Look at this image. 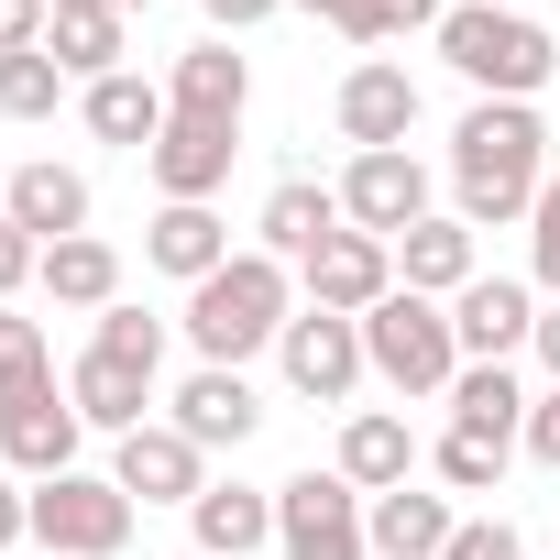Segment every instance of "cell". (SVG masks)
I'll use <instances>...</instances> for the list:
<instances>
[{
	"instance_id": "8d00e7d4",
	"label": "cell",
	"mask_w": 560,
	"mask_h": 560,
	"mask_svg": "<svg viewBox=\"0 0 560 560\" xmlns=\"http://www.w3.org/2000/svg\"><path fill=\"white\" fill-rule=\"evenodd\" d=\"M45 23H56V0H0V56H34Z\"/></svg>"
},
{
	"instance_id": "7c38bea8",
	"label": "cell",
	"mask_w": 560,
	"mask_h": 560,
	"mask_svg": "<svg viewBox=\"0 0 560 560\" xmlns=\"http://www.w3.org/2000/svg\"><path fill=\"white\" fill-rule=\"evenodd\" d=\"M451 341H462V363H505L516 341H538V287H516V275H472V287L451 298Z\"/></svg>"
},
{
	"instance_id": "cb8c5ba5",
	"label": "cell",
	"mask_w": 560,
	"mask_h": 560,
	"mask_svg": "<svg viewBox=\"0 0 560 560\" xmlns=\"http://www.w3.org/2000/svg\"><path fill=\"white\" fill-rule=\"evenodd\" d=\"M78 121H89L100 143H132V154H154V132H165L176 110H165V89H154V78H132V67H121V78L78 89Z\"/></svg>"
},
{
	"instance_id": "74e56055",
	"label": "cell",
	"mask_w": 560,
	"mask_h": 560,
	"mask_svg": "<svg viewBox=\"0 0 560 560\" xmlns=\"http://www.w3.org/2000/svg\"><path fill=\"white\" fill-rule=\"evenodd\" d=\"M516 451H527V462H549V472H560V385H549V396H538V407H527V440H516Z\"/></svg>"
},
{
	"instance_id": "83f0119b",
	"label": "cell",
	"mask_w": 560,
	"mask_h": 560,
	"mask_svg": "<svg viewBox=\"0 0 560 560\" xmlns=\"http://www.w3.org/2000/svg\"><path fill=\"white\" fill-rule=\"evenodd\" d=\"M121 45H132V23H121V12H56V23H45V56H56L78 89L121 78Z\"/></svg>"
},
{
	"instance_id": "4fadbf2b",
	"label": "cell",
	"mask_w": 560,
	"mask_h": 560,
	"mask_svg": "<svg viewBox=\"0 0 560 560\" xmlns=\"http://www.w3.org/2000/svg\"><path fill=\"white\" fill-rule=\"evenodd\" d=\"M78 440H89V418L67 407V385H45V396H23V407H0V462L34 472V483L78 472Z\"/></svg>"
},
{
	"instance_id": "f6af8a7d",
	"label": "cell",
	"mask_w": 560,
	"mask_h": 560,
	"mask_svg": "<svg viewBox=\"0 0 560 560\" xmlns=\"http://www.w3.org/2000/svg\"><path fill=\"white\" fill-rule=\"evenodd\" d=\"M494 12H516V0H494Z\"/></svg>"
},
{
	"instance_id": "8992f818",
	"label": "cell",
	"mask_w": 560,
	"mask_h": 560,
	"mask_svg": "<svg viewBox=\"0 0 560 560\" xmlns=\"http://www.w3.org/2000/svg\"><path fill=\"white\" fill-rule=\"evenodd\" d=\"M363 505H374V494H352L341 472L308 462L298 483H275V549H287V560H374Z\"/></svg>"
},
{
	"instance_id": "6da1fadb",
	"label": "cell",
	"mask_w": 560,
	"mask_h": 560,
	"mask_svg": "<svg viewBox=\"0 0 560 560\" xmlns=\"http://www.w3.org/2000/svg\"><path fill=\"white\" fill-rule=\"evenodd\" d=\"M538 187H549V121L527 100H472L451 132V220L505 231L538 209Z\"/></svg>"
},
{
	"instance_id": "484cf974",
	"label": "cell",
	"mask_w": 560,
	"mask_h": 560,
	"mask_svg": "<svg viewBox=\"0 0 560 560\" xmlns=\"http://www.w3.org/2000/svg\"><path fill=\"white\" fill-rule=\"evenodd\" d=\"M440 407H451V429H483V440H527V407H538V396H527L505 363H462Z\"/></svg>"
},
{
	"instance_id": "b9f144b4",
	"label": "cell",
	"mask_w": 560,
	"mask_h": 560,
	"mask_svg": "<svg viewBox=\"0 0 560 560\" xmlns=\"http://www.w3.org/2000/svg\"><path fill=\"white\" fill-rule=\"evenodd\" d=\"M56 12H121L132 23V12H154V0H56Z\"/></svg>"
},
{
	"instance_id": "60d3db41",
	"label": "cell",
	"mask_w": 560,
	"mask_h": 560,
	"mask_svg": "<svg viewBox=\"0 0 560 560\" xmlns=\"http://www.w3.org/2000/svg\"><path fill=\"white\" fill-rule=\"evenodd\" d=\"M527 352H538V363L560 374V308H538V341H527Z\"/></svg>"
},
{
	"instance_id": "ba28073f",
	"label": "cell",
	"mask_w": 560,
	"mask_h": 560,
	"mask_svg": "<svg viewBox=\"0 0 560 560\" xmlns=\"http://www.w3.org/2000/svg\"><path fill=\"white\" fill-rule=\"evenodd\" d=\"M275 363H287V385L308 396V407H341L374 363H363V319H330V308H298L287 319V341H275Z\"/></svg>"
},
{
	"instance_id": "7402d4cb",
	"label": "cell",
	"mask_w": 560,
	"mask_h": 560,
	"mask_svg": "<svg viewBox=\"0 0 560 560\" xmlns=\"http://www.w3.org/2000/svg\"><path fill=\"white\" fill-rule=\"evenodd\" d=\"M352 494H396L407 472H418V440H407V418L396 407H363L352 429H341V462H330Z\"/></svg>"
},
{
	"instance_id": "d6986e66",
	"label": "cell",
	"mask_w": 560,
	"mask_h": 560,
	"mask_svg": "<svg viewBox=\"0 0 560 560\" xmlns=\"http://www.w3.org/2000/svg\"><path fill=\"white\" fill-rule=\"evenodd\" d=\"M253 231H264L253 253H275V264H308V253H319L330 231H352V220H341V187H319V176H287V187L264 198V220H253Z\"/></svg>"
},
{
	"instance_id": "277c9868",
	"label": "cell",
	"mask_w": 560,
	"mask_h": 560,
	"mask_svg": "<svg viewBox=\"0 0 560 560\" xmlns=\"http://www.w3.org/2000/svg\"><path fill=\"white\" fill-rule=\"evenodd\" d=\"M363 363H374L396 396H451V374H462L451 298H418V287H396V298L363 319Z\"/></svg>"
},
{
	"instance_id": "ee69618b",
	"label": "cell",
	"mask_w": 560,
	"mask_h": 560,
	"mask_svg": "<svg viewBox=\"0 0 560 560\" xmlns=\"http://www.w3.org/2000/svg\"><path fill=\"white\" fill-rule=\"evenodd\" d=\"M0 198H12V165H0Z\"/></svg>"
},
{
	"instance_id": "2e32d148",
	"label": "cell",
	"mask_w": 560,
	"mask_h": 560,
	"mask_svg": "<svg viewBox=\"0 0 560 560\" xmlns=\"http://www.w3.org/2000/svg\"><path fill=\"white\" fill-rule=\"evenodd\" d=\"M242 100H253V67L231 56V34L187 45L176 78H165V110H176V121H231V132H242Z\"/></svg>"
},
{
	"instance_id": "f1b7e54d",
	"label": "cell",
	"mask_w": 560,
	"mask_h": 560,
	"mask_svg": "<svg viewBox=\"0 0 560 560\" xmlns=\"http://www.w3.org/2000/svg\"><path fill=\"white\" fill-rule=\"evenodd\" d=\"M418 23L440 34V23H451V0H341V12H330L341 45H396V34H418Z\"/></svg>"
},
{
	"instance_id": "e575fe53",
	"label": "cell",
	"mask_w": 560,
	"mask_h": 560,
	"mask_svg": "<svg viewBox=\"0 0 560 560\" xmlns=\"http://www.w3.org/2000/svg\"><path fill=\"white\" fill-rule=\"evenodd\" d=\"M34 275H45V242H34V231H23L12 209H0V308H12V298L34 287Z\"/></svg>"
},
{
	"instance_id": "603a6c76",
	"label": "cell",
	"mask_w": 560,
	"mask_h": 560,
	"mask_svg": "<svg viewBox=\"0 0 560 560\" xmlns=\"http://www.w3.org/2000/svg\"><path fill=\"white\" fill-rule=\"evenodd\" d=\"M187 527H198V560H253V549H275V494L209 483V494L187 505Z\"/></svg>"
},
{
	"instance_id": "5b68a950",
	"label": "cell",
	"mask_w": 560,
	"mask_h": 560,
	"mask_svg": "<svg viewBox=\"0 0 560 560\" xmlns=\"http://www.w3.org/2000/svg\"><path fill=\"white\" fill-rule=\"evenodd\" d=\"M34 549L45 560H121L132 549V494L110 472H56L34 483Z\"/></svg>"
},
{
	"instance_id": "7bdbcfd3",
	"label": "cell",
	"mask_w": 560,
	"mask_h": 560,
	"mask_svg": "<svg viewBox=\"0 0 560 560\" xmlns=\"http://www.w3.org/2000/svg\"><path fill=\"white\" fill-rule=\"evenodd\" d=\"M298 12H341V0H298Z\"/></svg>"
},
{
	"instance_id": "1f68e13d",
	"label": "cell",
	"mask_w": 560,
	"mask_h": 560,
	"mask_svg": "<svg viewBox=\"0 0 560 560\" xmlns=\"http://www.w3.org/2000/svg\"><path fill=\"white\" fill-rule=\"evenodd\" d=\"M45 385H56V352H45V330L0 308V407H23V396H45Z\"/></svg>"
},
{
	"instance_id": "44dd1931",
	"label": "cell",
	"mask_w": 560,
	"mask_h": 560,
	"mask_svg": "<svg viewBox=\"0 0 560 560\" xmlns=\"http://www.w3.org/2000/svg\"><path fill=\"white\" fill-rule=\"evenodd\" d=\"M0 209H12L34 242H78V231H89V176L56 165V154H45V165H12V198H0Z\"/></svg>"
},
{
	"instance_id": "836d02e7",
	"label": "cell",
	"mask_w": 560,
	"mask_h": 560,
	"mask_svg": "<svg viewBox=\"0 0 560 560\" xmlns=\"http://www.w3.org/2000/svg\"><path fill=\"white\" fill-rule=\"evenodd\" d=\"M527 264H538V287L560 298V165H549V187H538V209H527Z\"/></svg>"
},
{
	"instance_id": "ab89813d",
	"label": "cell",
	"mask_w": 560,
	"mask_h": 560,
	"mask_svg": "<svg viewBox=\"0 0 560 560\" xmlns=\"http://www.w3.org/2000/svg\"><path fill=\"white\" fill-rule=\"evenodd\" d=\"M198 12H209V34H253L264 12H287V0H198Z\"/></svg>"
},
{
	"instance_id": "7a4b0ae2",
	"label": "cell",
	"mask_w": 560,
	"mask_h": 560,
	"mask_svg": "<svg viewBox=\"0 0 560 560\" xmlns=\"http://www.w3.org/2000/svg\"><path fill=\"white\" fill-rule=\"evenodd\" d=\"M287 319H298V275L275 253H231L209 287H187V341H198V363H231V374L264 341H287Z\"/></svg>"
},
{
	"instance_id": "ac0fdd59",
	"label": "cell",
	"mask_w": 560,
	"mask_h": 560,
	"mask_svg": "<svg viewBox=\"0 0 560 560\" xmlns=\"http://www.w3.org/2000/svg\"><path fill=\"white\" fill-rule=\"evenodd\" d=\"M176 429H187L198 451H242V440L264 429V407H253V385H242L231 363H198V374L176 385Z\"/></svg>"
},
{
	"instance_id": "d4e9b609",
	"label": "cell",
	"mask_w": 560,
	"mask_h": 560,
	"mask_svg": "<svg viewBox=\"0 0 560 560\" xmlns=\"http://www.w3.org/2000/svg\"><path fill=\"white\" fill-rule=\"evenodd\" d=\"M396 287H418V298H462L472 287V220H418L407 242H396Z\"/></svg>"
},
{
	"instance_id": "8fae6325",
	"label": "cell",
	"mask_w": 560,
	"mask_h": 560,
	"mask_svg": "<svg viewBox=\"0 0 560 560\" xmlns=\"http://www.w3.org/2000/svg\"><path fill=\"white\" fill-rule=\"evenodd\" d=\"M110 483H121L132 505H198V494H209V451L165 418V429H132V440L110 451Z\"/></svg>"
},
{
	"instance_id": "d6a6232c",
	"label": "cell",
	"mask_w": 560,
	"mask_h": 560,
	"mask_svg": "<svg viewBox=\"0 0 560 560\" xmlns=\"http://www.w3.org/2000/svg\"><path fill=\"white\" fill-rule=\"evenodd\" d=\"M100 352H121V363H165V319H143V308H100Z\"/></svg>"
},
{
	"instance_id": "3957f363",
	"label": "cell",
	"mask_w": 560,
	"mask_h": 560,
	"mask_svg": "<svg viewBox=\"0 0 560 560\" xmlns=\"http://www.w3.org/2000/svg\"><path fill=\"white\" fill-rule=\"evenodd\" d=\"M440 56L472 78V100H538V89H549V67H560V34H549V23H527V12H494V0H451Z\"/></svg>"
},
{
	"instance_id": "e0dca14e",
	"label": "cell",
	"mask_w": 560,
	"mask_h": 560,
	"mask_svg": "<svg viewBox=\"0 0 560 560\" xmlns=\"http://www.w3.org/2000/svg\"><path fill=\"white\" fill-rule=\"evenodd\" d=\"M231 154H242V132H231V121H165L143 165H154V187H165V198H220V187H231Z\"/></svg>"
},
{
	"instance_id": "4316f807",
	"label": "cell",
	"mask_w": 560,
	"mask_h": 560,
	"mask_svg": "<svg viewBox=\"0 0 560 560\" xmlns=\"http://www.w3.org/2000/svg\"><path fill=\"white\" fill-rule=\"evenodd\" d=\"M34 287L56 298V308H121V253L100 242V231H78V242H45V275Z\"/></svg>"
},
{
	"instance_id": "9c48e42d",
	"label": "cell",
	"mask_w": 560,
	"mask_h": 560,
	"mask_svg": "<svg viewBox=\"0 0 560 560\" xmlns=\"http://www.w3.org/2000/svg\"><path fill=\"white\" fill-rule=\"evenodd\" d=\"M341 220L352 231H374V242H407L418 220H429V165L396 143V154H352L341 165Z\"/></svg>"
},
{
	"instance_id": "4dcf8cb0",
	"label": "cell",
	"mask_w": 560,
	"mask_h": 560,
	"mask_svg": "<svg viewBox=\"0 0 560 560\" xmlns=\"http://www.w3.org/2000/svg\"><path fill=\"white\" fill-rule=\"evenodd\" d=\"M505 451H516V440H483V429H440V451H429V462H440V483H451V494H494V483H505Z\"/></svg>"
},
{
	"instance_id": "9a60e30c",
	"label": "cell",
	"mask_w": 560,
	"mask_h": 560,
	"mask_svg": "<svg viewBox=\"0 0 560 560\" xmlns=\"http://www.w3.org/2000/svg\"><path fill=\"white\" fill-rule=\"evenodd\" d=\"M67 407H78L89 429H110V440H132V429H154V418H143V407H154V374L89 341V352L67 363Z\"/></svg>"
},
{
	"instance_id": "30bf717a",
	"label": "cell",
	"mask_w": 560,
	"mask_h": 560,
	"mask_svg": "<svg viewBox=\"0 0 560 560\" xmlns=\"http://www.w3.org/2000/svg\"><path fill=\"white\" fill-rule=\"evenodd\" d=\"M330 121H341V143H352V154H396V143L418 132V78H407L396 56H363V67L341 78Z\"/></svg>"
},
{
	"instance_id": "f35d334b",
	"label": "cell",
	"mask_w": 560,
	"mask_h": 560,
	"mask_svg": "<svg viewBox=\"0 0 560 560\" xmlns=\"http://www.w3.org/2000/svg\"><path fill=\"white\" fill-rule=\"evenodd\" d=\"M23 538H34V494H23V483H12V472H0V560H12V549H23Z\"/></svg>"
},
{
	"instance_id": "d590c367",
	"label": "cell",
	"mask_w": 560,
	"mask_h": 560,
	"mask_svg": "<svg viewBox=\"0 0 560 560\" xmlns=\"http://www.w3.org/2000/svg\"><path fill=\"white\" fill-rule=\"evenodd\" d=\"M440 560H527V549H516V527H505V516H462Z\"/></svg>"
},
{
	"instance_id": "ffe728a7",
	"label": "cell",
	"mask_w": 560,
	"mask_h": 560,
	"mask_svg": "<svg viewBox=\"0 0 560 560\" xmlns=\"http://www.w3.org/2000/svg\"><path fill=\"white\" fill-rule=\"evenodd\" d=\"M451 494H418V483H396V494H374L363 505V538H374V560H440L451 549Z\"/></svg>"
},
{
	"instance_id": "f546056e",
	"label": "cell",
	"mask_w": 560,
	"mask_h": 560,
	"mask_svg": "<svg viewBox=\"0 0 560 560\" xmlns=\"http://www.w3.org/2000/svg\"><path fill=\"white\" fill-rule=\"evenodd\" d=\"M78 78L34 45V56H0V110H12V121H56V100H67Z\"/></svg>"
},
{
	"instance_id": "5bb4252c",
	"label": "cell",
	"mask_w": 560,
	"mask_h": 560,
	"mask_svg": "<svg viewBox=\"0 0 560 560\" xmlns=\"http://www.w3.org/2000/svg\"><path fill=\"white\" fill-rule=\"evenodd\" d=\"M143 264L176 275V287H209V275L231 264V220H220L209 198H165V209L143 220Z\"/></svg>"
},
{
	"instance_id": "52a82bcc",
	"label": "cell",
	"mask_w": 560,
	"mask_h": 560,
	"mask_svg": "<svg viewBox=\"0 0 560 560\" xmlns=\"http://www.w3.org/2000/svg\"><path fill=\"white\" fill-rule=\"evenodd\" d=\"M298 287H308V308H330V319H374V308L396 298V242H374V231H330V242L298 264Z\"/></svg>"
}]
</instances>
